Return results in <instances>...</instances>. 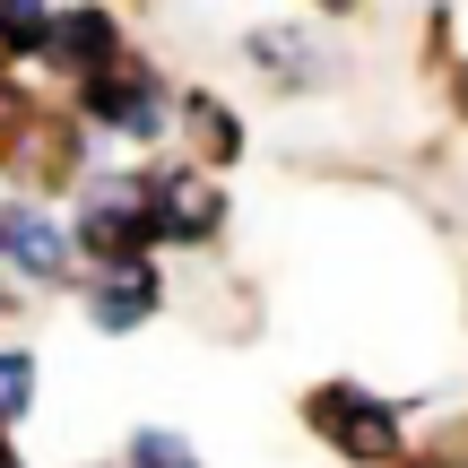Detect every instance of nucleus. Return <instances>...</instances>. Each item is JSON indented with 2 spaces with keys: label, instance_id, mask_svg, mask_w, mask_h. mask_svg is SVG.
I'll return each instance as SVG.
<instances>
[{
  "label": "nucleus",
  "instance_id": "obj_7",
  "mask_svg": "<svg viewBox=\"0 0 468 468\" xmlns=\"http://www.w3.org/2000/svg\"><path fill=\"white\" fill-rule=\"evenodd\" d=\"M0 44H17V52L44 44V0H0Z\"/></svg>",
  "mask_w": 468,
  "mask_h": 468
},
{
  "label": "nucleus",
  "instance_id": "obj_8",
  "mask_svg": "<svg viewBox=\"0 0 468 468\" xmlns=\"http://www.w3.org/2000/svg\"><path fill=\"white\" fill-rule=\"evenodd\" d=\"M27 390H35V365L27 356H0V425L27 417Z\"/></svg>",
  "mask_w": 468,
  "mask_h": 468
},
{
  "label": "nucleus",
  "instance_id": "obj_3",
  "mask_svg": "<svg viewBox=\"0 0 468 468\" xmlns=\"http://www.w3.org/2000/svg\"><path fill=\"white\" fill-rule=\"evenodd\" d=\"M148 226L156 234H208L218 226V191L200 174H156L148 183Z\"/></svg>",
  "mask_w": 468,
  "mask_h": 468
},
{
  "label": "nucleus",
  "instance_id": "obj_2",
  "mask_svg": "<svg viewBox=\"0 0 468 468\" xmlns=\"http://www.w3.org/2000/svg\"><path fill=\"white\" fill-rule=\"evenodd\" d=\"M87 113H96L104 131H165V87L139 79V69H104V79L87 87Z\"/></svg>",
  "mask_w": 468,
  "mask_h": 468
},
{
  "label": "nucleus",
  "instance_id": "obj_1",
  "mask_svg": "<svg viewBox=\"0 0 468 468\" xmlns=\"http://www.w3.org/2000/svg\"><path fill=\"white\" fill-rule=\"evenodd\" d=\"M313 425L338 442V452H356V460H390V442H399V434H390V417L373 399H356V390H321V399H313Z\"/></svg>",
  "mask_w": 468,
  "mask_h": 468
},
{
  "label": "nucleus",
  "instance_id": "obj_4",
  "mask_svg": "<svg viewBox=\"0 0 468 468\" xmlns=\"http://www.w3.org/2000/svg\"><path fill=\"white\" fill-rule=\"evenodd\" d=\"M0 261H17L27 278H61V234L35 208H0Z\"/></svg>",
  "mask_w": 468,
  "mask_h": 468
},
{
  "label": "nucleus",
  "instance_id": "obj_5",
  "mask_svg": "<svg viewBox=\"0 0 468 468\" xmlns=\"http://www.w3.org/2000/svg\"><path fill=\"white\" fill-rule=\"evenodd\" d=\"M148 313H156V269L148 261H122L113 278L96 286V321H104V330H139Z\"/></svg>",
  "mask_w": 468,
  "mask_h": 468
},
{
  "label": "nucleus",
  "instance_id": "obj_6",
  "mask_svg": "<svg viewBox=\"0 0 468 468\" xmlns=\"http://www.w3.org/2000/svg\"><path fill=\"white\" fill-rule=\"evenodd\" d=\"M52 52L104 79V69H113V17H104V9H79V17H61V27H52Z\"/></svg>",
  "mask_w": 468,
  "mask_h": 468
},
{
  "label": "nucleus",
  "instance_id": "obj_9",
  "mask_svg": "<svg viewBox=\"0 0 468 468\" xmlns=\"http://www.w3.org/2000/svg\"><path fill=\"white\" fill-rule=\"evenodd\" d=\"M131 460H139V468H191L183 434H139V442H131Z\"/></svg>",
  "mask_w": 468,
  "mask_h": 468
}]
</instances>
